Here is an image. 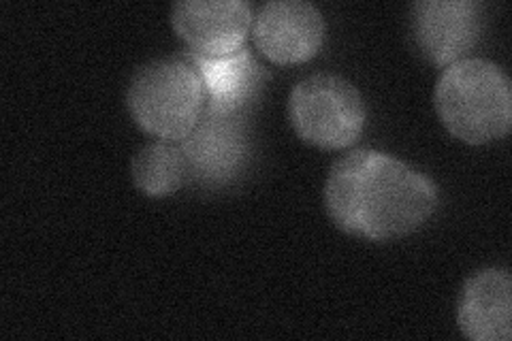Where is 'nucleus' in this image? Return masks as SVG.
<instances>
[{"instance_id":"obj_3","label":"nucleus","mask_w":512,"mask_h":341,"mask_svg":"<svg viewBox=\"0 0 512 341\" xmlns=\"http://www.w3.org/2000/svg\"><path fill=\"white\" fill-rule=\"evenodd\" d=\"M126 105L143 131L180 143L205 113L203 81L182 54L152 60L135 71Z\"/></svg>"},{"instance_id":"obj_8","label":"nucleus","mask_w":512,"mask_h":341,"mask_svg":"<svg viewBox=\"0 0 512 341\" xmlns=\"http://www.w3.org/2000/svg\"><path fill=\"white\" fill-rule=\"evenodd\" d=\"M192 182L224 186L244 171L250 152L246 124L239 116L203 113L197 126L180 141Z\"/></svg>"},{"instance_id":"obj_11","label":"nucleus","mask_w":512,"mask_h":341,"mask_svg":"<svg viewBox=\"0 0 512 341\" xmlns=\"http://www.w3.org/2000/svg\"><path fill=\"white\" fill-rule=\"evenodd\" d=\"M131 173L137 190L152 199L169 197L190 180L188 162L180 143L163 139L135 154Z\"/></svg>"},{"instance_id":"obj_10","label":"nucleus","mask_w":512,"mask_h":341,"mask_svg":"<svg viewBox=\"0 0 512 341\" xmlns=\"http://www.w3.org/2000/svg\"><path fill=\"white\" fill-rule=\"evenodd\" d=\"M457 324L474 341H510L512 280L506 269H483L463 286Z\"/></svg>"},{"instance_id":"obj_2","label":"nucleus","mask_w":512,"mask_h":341,"mask_svg":"<svg viewBox=\"0 0 512 341\" xmlns=\"http://www.w3.org/2000/svg\"><path fill=\"white\" fill-rule=\"evenodd\" d=\"M434 103L446 131L463 143L504 139L512 126L510 79L491 60L463 58L446 67Z\"/></svg>"},{"instance_id":"obj_9","label":"nucleus","mask_w":512,"mask_h":341,"mask_svg":"<svg viewBox=\"0 0 512 341\" xmlns=\"http://www.w3.org/2000/svg\"><path fill=\"white\" fill-rule=\"evenodd\" d=\"M182 56L195 67L205 90V113L242 116L263 84V67L248 47L220 58H207L188 50Z\"/></svg>"},{"instance_id":"obj_4","label":"nucleus","mask_w":512,"mask_h":341,"mask_svg":"<svg viewBox=\"0 0 512 341\" xmlns=\"http://www.w3.org/2000/svg\"><path fill=\"white\" fill-rule=\"evenodd\" d=\"M288 120L301 141L333 152L359 141L367 109L361 92L348 79L316 73L301 79L288 96Z\"/></svg>"},{"instance_id":"obj_5","label":"nucleus","mask_w":512,"mask_h":341,"mask_svg":"<svg viewBox=\"0 0 512 341\" xmlns=\"http://www.w3.org/2000/svg\"><path fill=\"white\" fill-rule=\"evenodd\" d=\"M325 32L323 13L306 0H271L252 24L256 50L282 67L312 60L325 43Z\"/></svg>"},{"instance_id":"obj_6","label":"nucleus","mask_w":512,"mask_h":341,"mask_svg":"<svg viewBox=\"0 0 512 341\" xmlns=\"http://www.w3.org/2000/svg\"><path fill=\"white\" fill-rule=\"evenodd\" d=\"M254 18L246 0H182L171 11V26L188 52L220 58L244 47Z\"/></svg>"},{"instance_id":"obj_1","label":"nucleus","mask_w":512,"mask_h":341,"mask_svg":"<svg viewBox=\"0 0 512 341\" xmlns=\"http://www.w3.org/2000/svg\"><path fill=\"white\" fill-rule=\"evenodd\" d=\"M327 214L340 231L367 241L402 239L434 216L438 186L408 162L376 150L340 158L325 184Z\"/></svg>"},{"instance_id":"obj_7","label":"nucleus","mask_w":512,"mask_h":341,"mask_svg":"<svg viewBox=\"0 0 512 341\" xmlns=\"http://www.w3.org/2000/svg\"><path fill=\"white\" fill-rule=\"evenodd\" d=\"M412 30L421 54L446 69L478 43L483 5L474 0H423L412 9Z\"/></svg>"}]
</instances>
